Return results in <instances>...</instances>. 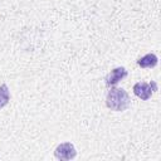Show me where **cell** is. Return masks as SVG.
<instances>
[{"label":"cell","instance_id":"3957f363","mask_svg":"<svg viewBox=\"0 0 161 161\" xmlns=\"http://www.w3.org/2000/svg\"><path fill=\"white\" fill-rule=\"evenodd\" d=\"M54 156L60 161H69L77 156V151H75V147L73 146V143L63 142V143L58 145L57 148L54 150Z\"/></svg>","mask_w":161,"mask_h":161},{"label":"cell","instance_id":"6da1fadb","mask_svg":"<svg viewBox=\"0 0 161 161\" xmlns=\"http://www.w3.org/2000/svg\"><path fill=\"white\" fill-rule=\"evenodd\" d=\"M131 98L123 88L113 87L108 91L106 97V104L109 109L116 112H123L130 107Z\"/></svg>","mask_w":161,"mask_h":161},{"label":"cell","instance_id":"277c9868","mask_svg":"<svg viewBox=\"0 0 161 161\" xmlns=\"http://www.w3.org/2000/svg\"><path fill=\"white\" fill-rule=\"evenodd\" d=\"M127 77V70L125 67H117V68H113L104 78L106 80V86L107 87H112V86H116L119 80H122L123 78Z\"/></svg>","mask_w":161,"mask_h":161},{"label":"cell","instance_id":"5b68a950","mask_svg":"<svg viewBox=\"0 0 161 161\" xmlns=\"http://www.w3.org/2000/svg\"><path fill=\"white\" fill-rule=\"evenodd\" d=\"M157 62H158V59H157L156 54L148 53V54L143 55L142 58H140V59L137 60V64H138L141 68H153V67L157 65Z\"/></svg>","mask_w":161,"mask_h":161},{"label":"cell","instance_id":"8992f818","mask_svg":"<svg viewBox=\"0 0 161 161\" xmlns=\"http://www.w3.org/2000/svg\"><path fill=\"white\" fill-rule=\"evenodd\" d=\"M10 101V92L6 84L0 86V109L4 108Z\"/></svg>","mask_w":161,"mask_h":161},{"label":"cell","instance_id":"7a4b0ae2","mask_svg":"<svg viewBox=\"0 0 161 161\" xmlns=\"http://www.w3.org/2000/svg\"><path fill=\"white\" fill-rule=\"evenodd\" d=\"M157 91V86L155 82H151V83H146V82H137L135 86H133V93L141 98L142 101H147L151 98L152 93Z\"/></svg>","mask_w":161,"mask_h":161}]
</instances>
